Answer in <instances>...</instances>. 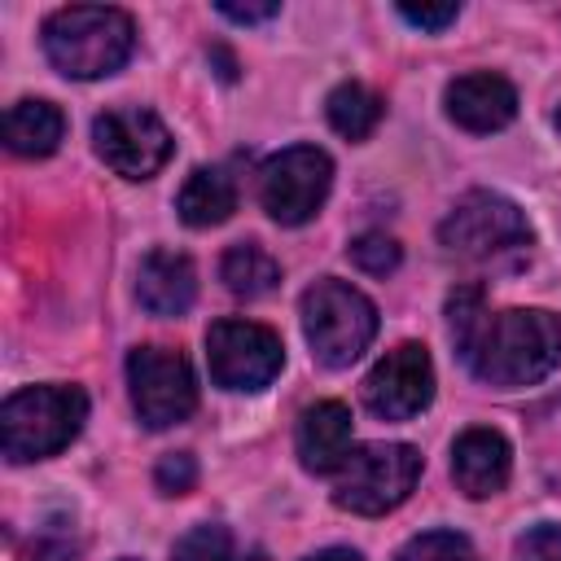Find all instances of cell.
I'll return each instance as SVG.
<instances>
[{"label": "cell", "mask_w": 561, "mask_h": 561, "mask_svg": "<svg viewBox=\"0 0 561 561\" xmlns=\"http://www.w3.org/2000/svg\"><path fill=\"white\" fill-rule=\"evenodd\" d=\"M171 561H232V535L219 522L193 526L184 539H175Z\"/></svg>", "instance_id": "44dd1931"}, {"label": "cell", "mask_w": 561, "mask_h": 561, "mask_svg": "<svg viewBox=\"0 0 561 561\" xmlns=\"http://www.w3.org/2000/svg\"><path fill=\"white\" fill-rule=\"evenodd\" d=\"M92 149L123 180H149V175H158L167 167V158L175 153V140H171L167 123L153 110H145V105H114V110L96 114Z\"/></svg>", "instance_id": "ba28073f"}, {"label": "cell", "mask_w": 561, "mask_h": 561, "mask_svg": "<svg viewBox=\"0 0 561 561\" xmlns=\"http://www.w3.org/2000/svg\"><path fill=\"white\" fill-rule=\"evenodd\" d=\"M88 421V394L79 386H26L0 408V447L13 465L57 456L79 438Z\"/></svg>", "instance_id": "3957f363"}, {"label": "cell", "mask_w": 561, "mask_h": 561, "mask_svg": "<svg viewBox=\"0 0 561 561\" xmlns=\"http://www.w3.org/2000/svg\"><path fill=\"white\" fill-rule=\"evenodd\" d=\"M127 390L140 425L167 430L180 425L197 408V381L180 351L171 346H136L127 355Z\"/></svg>", "instance_id": "9c48e42d"}, {"label": "cell", "mask_w": 561, "mask_h": 561, "mask_svg": "<svg viewBox=\"0 0 561 561\" xmlns=\"http://www.w3.org/2000/svg\"><path fill=\"white\" fill-rule=\"evenodd\" d=\"M136 298L149 316H184L197 298L193 259L180 250H149L136 272Z\"/></svg>", "instance_id": "9a60e30c"}, {"label": "cell", "mask_w": 561, "mask_h": 561, "mask_svg": "<svg viewBox=\"0 0 561 561\" xmlns=\"http://www.w3.org/2000/svg\"><path fill=\"white\" fill-rule=\"evenodd\" d=\"M302 333L324 368H351L377 337V307L346 280L324 276L302 294Z\"/></svg>", "instance_id": "277c9868"}, {"label": "cell", "mask_w": 561, "mask_h": 561, "mask_svg": "<svg viewBox=\"0 0 561 561\" xmlns=\"http://www.w3.org/2000/svg\"><path fill=\"white\" fill-rule=\"evenodd\" d=\"M451 342L469 373L486 386L517 390L543 381L561 364V320L539 307H508L486 316L482 289L465 285L447 298Z\"/></svg>", "instance_id": "6da1fadb"}, {"label": "cell", "mask_w": 561, "mask_h": 561, "mask_svg": "<svg viewBox=\"0 0 561 561\" xmlns=\"http://www.w3.org/2000/svg\"><path fill=\"white\" fill-rule=\"evenodd\" d=\"M438 241L460 259H495L530 245V224L517 202L491 188L465 193L438 224Z\"/></svg>", "instance_id": "8992f818"}, {"label": "cell", "mask_w": 561, "mask_h": 561, "mask_svg": "<svg viewBox=\"0 0 561 561\" xmlns=\"http://www.w3.org/2000/svg\"><path fill=\"white\" fill-rule=\"evenodd\" d=\"M123 561H131V557H123Z\"/></svg>", "instance_id": "f1b7e54d"}, {"label": "cell", "mask_w": 561, "mask_h": 561, "mask_svg": "<svg viewBox=\"0 0 561 561\" xmlns=\"http://www.w3.org/2000/svg\"><path fill=\"white\" fill-rule=\"evenodd\" d=\"M215 9H219L228 22H245V26H250V22H267V18L280 13L276 0H267V4H215Z\"/></svg>", "instance_id": "484cf974"}, {"label": "cell", "mask_w": 561, "mask_h": 561, "mask_svg": "<svg viewBox=\"0 0 561 561\" xmlns=\"http://www.w3.org/2000/svg\"><path fill=\"white\" fill-rule=\"evenodd\" d=\"M421 478V451L408 443H368L346 456L333 482V504L359 517H381L399 508Z\"/></svg>", "instance_id": "5b68a950"}, {"label": "cell", "mask_w": 561, "mask_h": 561, "mask_svg": "<svg viewBox=\"0 0 561 561\" xmlns=\"http://www.w3.org/2000/svg\"><path fill=\"white\" fill-rule=\"evenodd\" d=\"M175 210L188 228H215L224 224L232 210H237V184L224 167H197L188 171L180 197H175Z\"/></svg>", "instance_id": "e0dca14e"}, {"label": "cell", "mask_w": 561, "mask_h": 561, "mask_svg": "<svg viewBox=\"0 0 561 561\" xmlns=\"http://www.w3.org/2000/svg\"><path fill=\"white\" fill-rule=\"evenodd\" d=\"M206 364L210 381L224 390H263L285 368V346L267 324L254 320H219L206 333Z\"/></svg>", "instance_id": "30bf717a"}, {"label": "cell", "mask_w": 561, "mask_h": 561, "mask_svg": "<svg viewBox=\"0 0 561 561\" xmlns=\"http://www.w3.org/2000/svg\"><path fill=\"white\" fill-rule=\"evenodd\" d=\"M324 114H329V127H333L337 136H346V140H364V136H373V127L381 123L386 101H381L377 92H368L364 83L346 79V83H337V88L329 92Z\"/></svg>", "instance_id": "d6986e66"}, {"label": "cell", "mask_w": 561, "mask_h": 561, "mask_svg": "<svg viewBox=\"0 0 561 561\" xmlns=\"http://www.w3.org/2000/svg\"><path fill=\"white\" fill-rule=\"evenodd\" d=\"M364 403L368 412H377L381 421H408L416 412L430 408L434 399V364L430 351L421 342H399L394 351H386L373 373L364 377Z\"/></svg>", "instance_id": "8fae6325"}, {"label": "cell", "mask_w": 561, "mask_h": 561, "mask_svg": "<svg viewBox=\"0 0 561 561\" xmlns=\"http://www.w3.org/2000/svg\"><path fill=\"white\" fill-rule=\"evenodd\" d=\"M394 561H478V552L460 530H425V535H412L394 552Z\"/></svg>", "instance_id": "ffe728a7"}, {"label": "cell", "mask_w": 561, "mask_h": 561, "mask_svg": "<svg viewBox=\"0 0 561 561\" xmlns=\"http://www.w3.org/2000/svg\"><path fill=\"white\" fill-rule=\"evenodd\" d=\"M443 105H447V118L465 131H500L517 118V88L504 75L473 70L447 83Z\"/></svg>", "instance_id": "7c38bea8"}, {"label": "cell", "mask_w": 561, "mask_h": 561, "mask_svg": "<svg viewBox=\"0 0 561 561\" xmlns=\"http://www.w3.org/2000/svg\"><path fill=\"white\" fill-rule=\"evenodd\" d=\"M399 18L421 31H447L460 18V4H399Z\"/></svg>", "instance_id": "d4e9b609"}, {"label": "cell", "mask_w": 561, "mask_h": 561, "mask_svg": "<svg viewBox=\"0 0 561 561\" xmlns=\"http://www.w3.org/2000/svg\"><path fill=\"white\" fill-rule=\"evenodd\" d=\"M153 482H158L162 495H184V491H193V482H197V460H193L188 451H171V456L158 460Z\"/></svg>", "instance_id": "603a6c76"}, {"label": "cell", "mask_w": 561, "mask_h": 561, "mask_svg": "<svg viewBox=\"0 0 561 561\" xmlns=\"http://www.w3.org/2000/svg\"><path fill=\"white\" fill-rule=\"evenodd\" d=\"M329 188H333V162L316 145H289L276 158H267L263 171H259L263 210L285 228H298V224L316 219Z\"/></svg>", "instance_id": "52a82bcc"}, {"label": "cell", "mask_w": 561, "mask_h": 561, "mask_svg": "<svg viewBox=\"0 0 561 561\" xmlns=\"http://www.w3.org/2000/svg\"><path fill=\"white\" fill-rule=\"evenodd\" d=\"M307 561H364L355 548H320V552H311Z\"/></svg>", "instance_id": "4316f807"}, {"label": "cell", "mask_w": 561, "mask_h": 561, "mask_svg": "<svg viewBox=\"0 0 561 561\" xmlns=\"http://www.w3.org/2000/svg\"><path fill=\"white\" fill-rule=\"evenodd\" d=\"M294 447H298V465L307 473H337L351 456V412H346V403H337V399L311 403L298 416Z\"/></svg>", "instance_id": "5bb4252c"}, {"label": "cell", "mask_w": 561, "mask_h": 561, "mask_svg": "<svg viewBox=\"0 0 561 561\" xmlns=\"http://www.w3.org/2000/svg\"><path fill=\"white\" fill-rule=\"evenodd\" d=\"M513 473V447L500 430L473 425L451 443V478L469 500L500 495Z\"/></svg>", "instance_id": "4fadbf2b"}, {"label": "cell", "mask_w": 561, "mask_h": 561, "mask_svg": "<svg viewBox=\"0 0 561 561\" xmlns=\"http://www.w3.org/2000/svg\"><path fill=\"white\" fill-rule=\"evenodd\" d=\"M346 254H351V263H355L359 272H368V276H386V272H394L399 259H403L399 241L386 237V232H359V237L346 245Z\"/></svg>", "instance_id": "7402d4cb"}, {"label": "cell", "mask_w": 561, "mask_h": 561, "mask_svg": "<svg viewBox=\"0 0 561 561\" xmlns=\"http://www.w3.org/2000/svg\"><path fill=\"white\" fill-rule=\"evenodd\" d=\"M61 131H66V118L53 101L26 96V101H13L4 114V145L18 158H48L61 145Z\"/></svg>", "instance_id": "2e32d148"}, {"label": "cell", "mask_w": 561, "mask_h": 561, "mask_svg": "<svg viewBox=\"0 0 561 561\" xmlns=\"http://www.w3.org/2000/svg\"><path fill=\"white\" fill-rule=\"evenodd\" d=\"M517 561H561V526L539 522L517 539Z\"/></svg>", "instance_id": "cb8c5ba5"}, {"label": "cell", "mask_w": 561, "mask_h": 561, "mask_svg": "<svg viewBox=\"0 0 561 561\" xmlns=\"http://www.w3.org/2000/svg\"><path fill=\"white\" fill-rule=\"evenodd\" d=\"M557 131H561V110H557Z\"/></svg>", "instance_id": "83f0119b"}, {"label": "cell", "mask_w": 561, "mask_h": 561, "mask_svg": "<svg viewBox=\"0 0 561 561\" xmlns=\"http://www.w3.org/2000/svg\"><path fill=\"white\" fill-rule=\"evenodd\" d=\"M219 276L228 285V294H237V298H263V294L276 289L280 263L259 241H237V245H228V254L219 263Z\"/></svg>", "instance_id": "ac0fdd59"}, {"label": "cell", "mask_w": 561, "mask_h": 561, "mask_svg": "<svg viewBox=\"0 0 561 561\" xmlns=\"http://www.w3.org/2000/svg\"><path fill=\"white\" fill-rule=\"evenodd\" d=\"M136 48V26L114 4H70L48 13L44 53L66 79H105Z\"/></svg>", "instance_id": "7a4b0ae2"}]
</instances>
